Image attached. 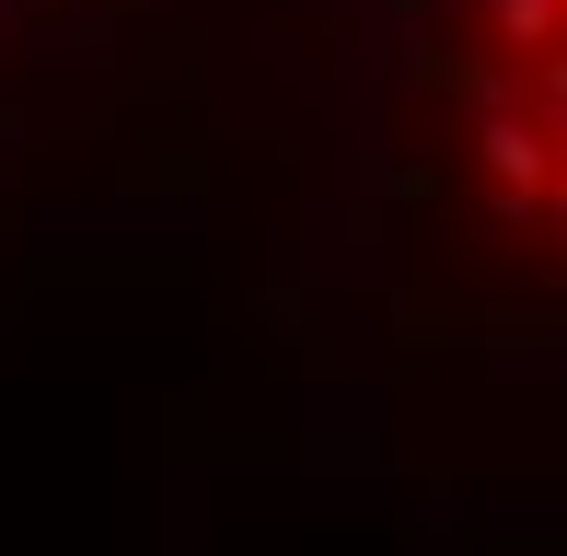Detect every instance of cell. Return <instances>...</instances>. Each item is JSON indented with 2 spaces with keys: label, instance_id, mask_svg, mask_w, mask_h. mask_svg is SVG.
Returning <instances> with one entry per match:
<instances>
[{
  "label": "cell",
  "instance_id": "obj_1",
  "mask_svg": "<svg viewBox=\"0 0 567 556\" xmlns=\"http://www.w3.org/2000/svg\"><path fill=\"white\" fill-rule=\"evenodd\" d=\"M463 116H475V186L498 197V209H545L556 140L522 116V70H475V82H463Z\"/></svg>",
  "mask_w": 567,
  "mask_h": 556
},
{
  "label": "cell",
  "instance_id": "obj_2",
  "mask_svg": "<svg viewBox=\"0 0 567 556\" xmlns=\"http://www.w3.org/2000/svg\"><path fill=\"white\" fill-rule=\"evenodd\" d=\"M475 12H486V35H498L522 70H545L567 47V0H475Z\"/></svg>",
  "mask_w": 567,
  "mask_h": 556
},
{
  "label": "cell",
  "instance_id": "obj_3",
  "mask_svg": "<svg viewBox=\"0 0 567 556\" xmlns=\"http://www.w3.org/2000/svg\"><path fill=\"white\" fill-rule=\"evenodd\" d=\"M545 220L567 233V140H556V186H545Z\"/></svg>",
  "mask_w": 567,
  "mask_h": 556
}]
</instances>
